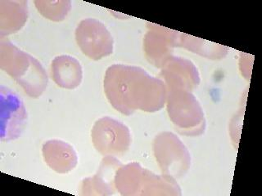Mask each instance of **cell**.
Segmentation results:
<instances>
[{
    "instance_id": "cell-1",
    "label": "cell",
    "mask_w": 262,
    "mask_h": 196,
    "mask_svg": "<svg viewBox=\"0 0 262 196\" xmlns=\"http://www.w3.org/2000/svg\"><path fill=\"white\" fill-rule=\"evenodd\" d=\"M104 91L111 105L125 115L137 110L158 111L167 96L166 84L162 80L142 68L126 65H113L107 69Z\"/></svg>"
},
{
    "instance_id": "cell-2",
    "label": "cell",
    "mask_w": 262,
    "mask_h": 196,
    "mask_svg": "<svg viewBox=\"0 0 262 196\" xmlns=\"http://www.w3.org/2000/svg\"><path fill=\"white\" fill-rule=\"evenodd\" d=\"M0 68L12 76L30 97L38 98L47 88L48 76L36 58L10 41L0 43Z\"/></svg>"
},
{
    "instance_id": "cell-3",
    "label": "cell",
    "mask_w": 262,
    "mask_h": 196,
    "mask_svg": "<svg viewBox=\"0 0 262 196\" xmlns=\"http://www.w3.org/2000/svg\"><path fill=\"white\" fill-rule=\"evenodd\" d=\"M114 185L122 195L181 194L174 178L165 174L156 175L143 169L138 163L119 167L115 176Z\"/></svg>"
},
{
    "instance_id": "cell-4",
    "label": "cell",
    "mask_w": 262,
    "mask_h": 196,
    "mask_svg": "<svg viewBox=\"0 0 262 196\" xmlns=\"http://www.w3.org/2000/svg\"><path fill=\"white\" fill-rule=\"evenodd\" d=\"M169 116L179 132L185 135H198L204 129V114L195 96L182 89H168Z\"/></svg>"
},
{
    "instance_id": "cell-5",
    "label": "cell",
    "mask_w": 262,
    "mask_h": 196,
    "mask_svg": "<svg viewBox=\"0 0 262 196\" xmlns=\"http://www.w3.org/2000/svg\"><path fill=\"white\" fill-rule=\"evenodd\" d=\"M154 152L165 175L182 178L190 167V154L174 133L165 132L158 135L154 139Z\"/></svg>"
},
{
    "instance_id": "cell-6",
    "label": "cell",
    "mask_w": 262,
    "mask_h": 196,
    "mask_svg": "<svg viewBox=\"0 0 262 196\" xmlns=\"http://www.w3.org/2000/svg\"><path fill=\"white\" fill-rule=\"evenodd\" d=\"M91 137L95 149L105 156L124 155L130 146L129 128L110 117H103L95 122Z\"/></svg>"
},
{
    "instance_id": "cell-7",
    "label": "cell",
    "mask_w": 262,
    "mask_h": 196,
    "mask_svg": "<svg viewBox=\"0 0 262 196\" xmlns=\"http://www.w3.org/2000/svg\"><path fill=\"white\" fill-rule=\"evenodd\" d=\"M76 40L84 55L100 60L113 52V39L104 24L95 19H85L78 24Z\"/></svg>"
},
{
    "instance_id": "cell-8",
    "label": "cell",
    "mask_w": 262,
    "mask_h": 196,
    "mask_svg": "<svg viewBox=\"0 0 262 196\" xmlns=\"http://www.w3.org/2000/svg\"><path fill=\"white\" fill-rule=\"evenodd\" d=\"M1 141H11L20 137L27 125V112L16 93L1 86Z\"/></svg>"
},
{
    "instance_id": "cell-9",
    "label": "cell",
    "mask_w": 262,
    "mask_h": 196,
    "mask_svg": "<svg viewBox=\"0 0 262 196\" xmlns=\"http://www.w3.org/2000/svg\"><path fill=\"white\" fill-rule=\"evenodd\" d=\"M179 32L155 26L149 27L144 39V50L147 60L157 67H162L172 56L178 45Z\"/></svg>"
},
{
    "instance_id": "cell-10",
    "label": "cell",
    "mask_w": 262,
    "mask_h": 196,
    "mask_svg": "<svg viewBox=\"0 0 262 196\" xmlns=\"http://www.w3.org/2000/svg\"><path fill=\"white\" fill-rule=\"evenodd\" d=\"M162 69L167 90L182 89L191 92L199 85L198 69L188 60L171 56Z\"/></svg>"
},
{
    "instance_id": "cell-11",
    "label": "cell",
    "mask_w": 262,
    "mask_h": 196,
    "mask_svg": "<svg viewBox=\"0 0 262 196\" xmlns=\"http://www.w3.org/2000/svg\"><path fill=\"white\" fill-rule=\"evenodd\" d=\"M43 159L52 170L67 174L73 170L78 163L76 152L72 145L59 140H50L42 148Z\"/></svg>"
},
{
    "instance_id": "cell-12",
    "label": "cell",
    "mask_w": 262,
    "mask_h": 196,
    "mask_svg": "<svg viewBox=\"0 0 262 196\" xmlns=\"http://www.w3.org/2000/svg\"><path fill=\"white\" fill-rule=\"evenodd\" d=\"M121 163L113 156H106L102 160L99 171L93 178L84 179L82 190L84 194H112L115 176Z\"/></svg>"
},
{
    "instance_id": "cell-13",
    "label": "cell",
    "mask_w": 262,
    "mask_h": 196,
    "mask_svg": "<svg viewBox=\"0 0 262 196\" xmlns=\"http://www.w3.org/2000/svg\"><path fill=\"white\" fill-rule=\"evenodd\" d=\"M51 76L57 85L66 89H74L81 84L83 69L75 57L57 56L52 61Z\"/></svg>"
},
{
    "instance_id": "cell-14",
    "label": "cell",
    "mask_w": 262,
    "mask_h": 196,
    "mask_svg": "<svg viewBox=\"0 0 262 196\" xmlns=\"http://www.w3.org/2000/svg\"><path fill=\"white\" fill-rule=\"evenodd\" d=\"M28 17L27 3L25 1L0 2V34L11 35L23 28Z\"/></svg>"
},
{
    "instance_id": "cell-15",
    "label": "cell",
    "mask_w": 262,
    "mask_h": 196,
    "mask_svg": "<svg viewBox=\"0 0 262 196\" xmlns=\"http://www.w3.org/2000/svg\"><path fill=\"white\" fill-rule=\"evenodd\" d=\"M35 4L41 15L53 21L63 20L72 7L70 1H35Z\"/></svg>"
}]
</instances>
